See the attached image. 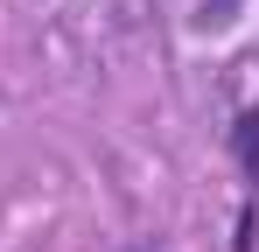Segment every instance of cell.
Here are the masks:
<instances>
[{"label": "cell", "instance_id": "6da1fadb", "mask_svg": "<svg viewBox=\"0 0 259 252\" xmlns=\"http://www.w3.org/2000/svg\"><path fill=\"white\" fill-rule=\"evenodd\" d=\"M231 161L245 175V196H259V105H245L231 119Z\"/></svg>", "mask_w": 259, "mask_h": 252}, {"label": "cell", "instance_id": "7a4b0ae2", "mask_svg": "<svg viewBox=\"0 0 259 252\" xmlns=\"http://www.w3.org/2000/svg\"><path fill=\"white\" fill-rule=\"evenodd\" d=\"M238 7H245V0H196V14H189V21H196V28H231V21H238Z\"/></svg>", "mask_w": 259, "mask_h": 252}]
</instances>
